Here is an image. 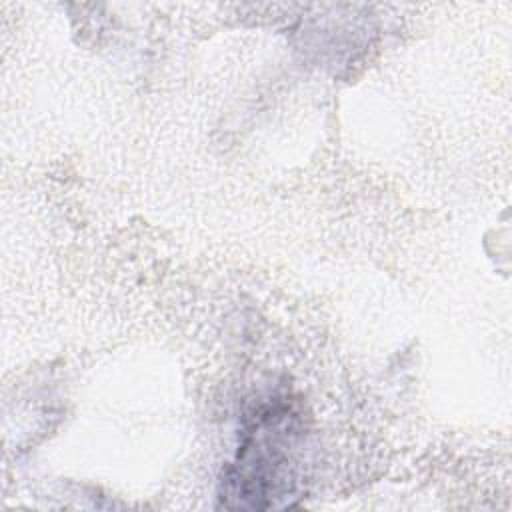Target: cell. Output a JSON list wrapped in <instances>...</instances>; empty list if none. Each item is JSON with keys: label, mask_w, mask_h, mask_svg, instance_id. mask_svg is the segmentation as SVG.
<instances>
[{"label": "cell", "mask_w": 512, "mask_h": 512, "mask_svg": "<svg viewBox=\"0 0 512 512\" xmlns=\"http://www.w3.org/2000/svg\"><path fill=\"white\" fill-rule=\"evenodd\" d=\"M300 444L302 424L288 404L260 408L222 480L224 496L242 508L278 506L294 490Z\"/></svg>", "instance_id": "6da1fadb"}]
</instances>
